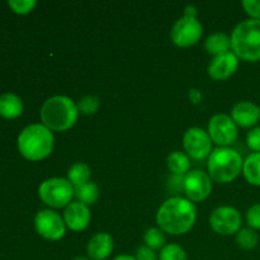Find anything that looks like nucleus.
I'll return each instance as SVG.
<instances>
[{"instance_id": "4", "label": "nucleus", "mask_w": 260, "mask_h": 260, "mask_svg": "<svg viewBox=\"0 0 260 260\" xmlns=\"http://www.w3.org/2000/svg\"><path fill=\"white\" fill-rule=\"evenodd\" d=\"M231 48L246 61L260 60V20L246 19L239 23L231 35Z\"/></svg>"}, {"instance_id": "1", "label": "nucleus", "mask_w": 260, "mask_h": 260, "mask_svg": "<svg viewBox=\"0 0 260 260\" xmlns=\"http://www.w3.org/2000/svg\"><path fill=\"white\" fill-rule=\"evenodd\" d=\"M197 217L196 206L183 197H172L160 206L156 215L157 225L172 235H182L193 228Z\"/></svg>"}, {"instance_id": "17", "label": "nucleus", "mask_w": 260, "mask_h": 260, "mask_svg": "<svg viewBox=\"0 0 260 260\" xmlns=\"http://www.w3.org/2000/svg\"><path fill=\"white\" fill-rule=\"evenodd\" d=\"M23 103L22 99L12 93L3 94L0 96V116L4 118L13 119L22 114Z\"/></svg>"}, {"instance_id": "3", "label": "nucleus", "mask_w": 260, "mask_h": 260, "mask_svg": "<svg viewBox=\"0 0 260 260\" xmlns=\"http://www.w3.org/2000/svg\"><path fill=\"white\" fill-rule=\"evenodd\" d=\"M53 137L51 129L43 124H30L27 126L18 137V149L19 152L30 161H38L52 152Z\"/></svg>"}, {"instance_id": "25", "label": "nucleus", "mask_w": 260, "mask_h": 260, "mask_svg": "<svg viewBox=\"0 0 260 260\" xmlns=\"http://www.w3.org/2000/svg\"><path fill=\"white\" fill-rule=\"evenodd\" d=\"M159 260H187V254L182 246L168 244L160 250Z\"/></svg>"}, {"instance_id": "20", "label": "nucleus", "mask_w": 260, "mask_h": 260, "mask_svg": "<svg viewBox=\"0 0 260 260\" xmlns=\"http://www.w3.org/2000/svg\"><path fill=\"white\" fill-rule=\"evenodd\" d=\"M168 168L174 175H184L189 173L190 161L189 157L180 151H174L168 156Z\"/></svg>"}, {"instance_id": "19", "label": "nucleus", "mask_w": 260, "mask_h": 260, "mask_svg": "<svg viewBox=\"0 0 260 260\" xmlns=\"http://www.w3.org/2000/svg\"><path fill=\"white\" fill-rule=\"evenodd\" d=\"M243 173L250 184L260 187V152H253L246 157L243 165Z\"/></svg>"}, {"instance_id": "22", "label": "nucleus", "mask_w": 260, "mask_h": 260, "mask_svg": "<svg viewBox=\"0 0 260 260\" xmlns=\"http://www.w3.org/2000/svg\"><path fill=\"white\" fill-rule=\"evenodd\" d=\"M90 174V168L88 165L84 162H75L68 170V180L74 187H79L89 182Z\"/></svg>"}, {"instance_id": "8", "label": "nucleus", "mask_w": 260, "mask_h": 260, "mask_svg": "<svg viewBox=\"0 0 260 260\" xmlns=\"http://www.w3.org/2000/svg\"><path fill=\"white\" fill-rule=\"evenodd\" d=\"M36 231L47 240H60L66 231V223L57 212L51 210H42L35 217Z\"/></svg>"}, {"instance_id": "33", "label": "nucleus", "mask_w": 260, "mask_h": 260, "mask_svg": "<svg viewBox=\"0 0 260 260\" xmlns=\"http://www.w3.org/2000/svg\"><path fill=\"white\" fill-rule=\"evenodd\" d=\"M113 260H136V258H135V256L126 255V254H124V255H118V256H116V258H114Z\"/></svg>"}, {"instance_id": "30", "label": "nucleus", "mask_w": 260, "mask_h": 260, "mask_svg": "<svg viewBox=\"0 0 260 260\" xmlns=\"http://www.w3.org/2000/svg\"><path fill=\"white\" fill-rule=\"evenodd\" d=\"M243 7L251 19L260 20V0H244Z\"/></svg>"}, {"instance_id": "13", "label": "nucleus", "mask_w": 260, "mask_h": 260, "mask_svg": "<svg viewBox=\"0 0 260 260\" xmlns=\"http://www.w3.org/2000/svg\"><path fill=\"white\" fill-rule=\"evenodd\" d=\"M239 65V58L233 51L215 56L208 66V74L215 80H225L230 78L236 71Z\"/></svg>"}, {"instance_id": "31", "label": "nucleus", "mask_w": 260, "mask_h": 260, "mask_svg": "<svg viewBox=\"0 0 260 260\" xmlns=\"http://www.w3.org/2000/svg\"><path fill=\"white\" fill-rule=\"evenodd\" d=\"M136 260H157L155 250L150 249L149 246H140L136 251Z\"/></svg>"}, {"instance_id": "32", "label": "nucleus", "mask_w": 260, "mask_h": 260, "mask_svg": "<svg viewBox=\"0 0 260 260\" xmlns=\"http://www.w3.org/2000/svg\"><path fill=\"white\" fill-rule=\"evenodd\" d=\"M189 98H190V101L193 102V103L198 104L201 101H202V93H201L198 89L192 88L189 90Z\"/></svg>"}, {"instance_id": "29", "label": "nucleus", "mask_w": 260, "mask_h": 260, "mask_svg": "<svg viewBox=\"0 0 260 260\" xmlns=\"http://www.w3.org/2000/svg\"><path fill=\"white\" fill-rule=\"evenodd\" d=\"M246 144L253 151L260 152V127H254L246 135Z\"/></svg>"}, {"instance_id": "12", "label": "nucleus", "mask_w": 260, "mask_h": 260, "mask_svg": "<svg viewBox=\"0 0 260 260\" xmlns=\"http://www.w3.org/2000/svg\"><path fill=\"white\" fill-rule=\"evenodd\" d=\"M183 189L190 201L201 202L212 192V182L211 178L202 170H192L185 174L183 180Z\"/></svg>"}, {"instance_id": "26", "label": "nucleus", "mask_w": 260, "mask_h": 260, "mask_svg": "<svg viewBox=\"0 0 260 260\" xmlns=\"http://www.w3.org/2000/svg\"><path fill=\"white\" fill-rule=\"evenodd\" d=\"M78 106L79 113L84 114V116H90L98 111L99 106H101V101L98 96L95 95H85L79 101Z\"/></svg>"}, {"instance_id": "15", "label": "nucleus", "mask_w": 260, "mask_h": 260, "mask_svg": "<svg viewBox=\"0 0 260 260\" xmlns=\"http://www.w3.org/2000/svg\"><path fill=\"white\" fill-rule=\"evenodd\" d=\"M231 118L241 127H253L260 119V107L253 102H239L233 107Z\"/></svg>"}, {"instance_id": "11", "label": "nucleus", "mask_w": 260, "mask_h": 260, "mask_svg": "<svg viewBox=\"0 0 260 260\" xmlns=\"http://www.w3.org/2000/svg\"><path fill=\"white\" fill-rule=\"evenodd\" d=\"M183 145L185 151L192 159L201 160L211 154L212 149V140L208 132L200 127H192L188 129L183 137Z\"/></svg>"}, {"instance_id": "18", "label": "nucleus", "mask_w": 260, "mask_h": 260, "mask_svg": "<svg viewBox=\"0 0 260 260\" xmlns=\"http://www.w3.org/2000/svg\"><path fill=\"white\" fill-rule=\"evenodd\" d=\"M231 47V38L226 33L217 32L211 35L206 40V50L211 55H222V53L229 52Z\"/></svg>"}, {"instance_id": "23", "label": "nucleus", "mask_w": 260, "mask_h": 260, "mask_svg": "<svg viewBox=\"0 0 260 260\" xmlns=\"http://www.w3.org/2000/svg\"><path fill=\"white\" fill-rule=\"evenodd\" d=\"M236 243L241 249L251 250L259 243V236L253 229H240L236 234Z\"/></svg>"}, {"instance_id": "6", "label": "nucleus", "mask_w": 260, "mask_h": 260, "mask_svg": "<svg viewBox=\"0 0 260 260\" xmlns=\"http://www.w3.org/2000/svg\"><path fill=\"white\" fill-rule=\"evenodd\" d=\"M196 15L197 9L194 5H188L184 10V17L179 18L173 25L172 41L179 47H189L202 37V24Z\"/></svg>"}, {"instance_id": "10", "label": "nucleus", "mask_w": 260, "mask_h": 260, "mask_svg": "<svg viewBox=\"0 0 260 260\" xmlns=\"http://www.w3.org/2000/svg\"><path fill=\"white\" fill-rule=\"evenodd\" d=\"M210 225L212 230L220 235H233L240 230L241 215L236 208L222 206L212 212Z\"/></svg>"}, {"instance_id": "34", "label": "nucleus", "mask_w": 260, "mask_h": 260, "mask_svg": "<svg viewBox=\"0 0 260 260\" xmlns=\"http://www.w3.org/2000/svg\"><path fill=\"white\" fill-rule=\"evenodd\" d=\"M74 260H91L90 258H84V256H78V258H75Z\"/></svg>"}, {"instance_id": "27", "label": "nucleus", "mask_w": 260, "mask_h": 260, "mask_svg": "<svg viewBox=\"0 0 260 260\" xmlns=\"http://www.w3.org/2000/svg\"><path fill=\"white\" fill-rule=\"evenodd\" d=\"M8 4L17 14H27L36 7L35 0H9Z\"/></svg>"}, {"instance_id": "28", "label": "nucleus", "mask_w": 260, "mask_h": 260, "mask_svg": "<svg viewBox=\"0 0 260 260\" xmlns=\"http://www.w3.org/2000/svg\"><path fill=\"white\" fill-rule=\"evenodd\" d=\"M246 221L253 230H260V203L249 208L246 212Z\"/></svg>"}, {"instance_id": "24", "label": "nucleus", "mask_w": 260, "mask_h": 260, "mask_svg": "<svg viewBox=\"0 0 260 260\" xmlns=\"http://www.w3.org/2000/svg\"><path fill=\"white\" fill-rule=\"evenodd\" d=\"M144 240L146 246H149L150 249L152 250H157L160 249L161 250L164 248V244H165V235L162 233V230L156 228H151V229H147L145 231V235H144Z\"/></svg>"}, {"instance_id": "14", "label": "nucleus", "mask_w": 260, "mask_h": 260, "mask_svg": "<svg viewBox=\"0 0 260 260\" xmlns=\"http://www.w3.org/2000/svg\"><path fill=\"white\" fill-rule=\"evenodd\" d=\"M90 210L81 202H71L63 211V221L73 231H83L90 222Z\"/></svg>"}, {"instance_id": "5", "label": "nucleus", "mask_w": 260, "mask_h": 260, "mask_svg": "<svg viewBox=\"0 0 260 260\" xmlns=\"http://www.w3.org/2000/svg\"><path fill=\"white\" fill-rule=\"evenodd\" d=\"M208 173L218 183H229L243 170V157L230 147H217L208 157Z\"/></svg>"}, {"instance_id": "9", "label": "nucleus", "mask_w": 260, "mask_h": 260, "mask_svg": "<svg viewBox=\"0 0 260 260\" xmlns=\"http://www.w3.org/2000/svg\"><path fill=\"white\" fill-rule=\"evenodd\" d=\"M208 135L215 144L226 147L238 139V126L228 114H216L210 119Z\"/></svg>"}, {"instance_id": "7", "label": "nucleus", "mask_w": 260, "mask_h": 260, "mask_svg": "<svg viewBox=\"0 0 260 260\" xmlns=\"http://www.w3.org/2000/svg\"><path fill=\"white\" fill-rule=\"evenodd\" d=\"M38 194L50 207H68L74 197V185L65 178H51L40 185Z\"/></svg>"}, {"instance_id": "16", "label": "nucleus", "mask_w": 260, "mask_h": 260, "mask_svg": "<svg viewBox=\"0 0 260 260\" xmlns=\"http://www.w3.org/2000/svg\"><path fill=\"white\" fill-rule=\"evenodd\" d=\"M86 251H88L89 258L91 260L107 259L113 251V239L107 233L95 234L89 240Z\"/></svg>"}, {"instance_id": "2", "label": "nucleus", "mask_w": 260, "mask_h": 260, "mask_svg": "<svg viewBox=\"0 0 260 260\" xmlns=\"http://www.w3.org/2000/svg\"><path fill=\"white\" fill-rule=\"evenodd\" d=\"M78 106L65 95L51 96L41 108L43 126L51 131L61 132L71 128L78 119Z\"/></svg>"}, {"instance_id": "21", "label": "nucleus", "mask_w": 260, "mask_h": 260, "mask_svg": "<svg viewBox=\"0 0 260 260\" xmlns=\"http://www.w3.org/2000/svg\"><path fill=\"white\" fill-rule=\"evenodd\" d=\"M74 196L84 205H94L99 197V188L95 183L88 182L79 187H74Z\"/></svg>"}]
</instances>
